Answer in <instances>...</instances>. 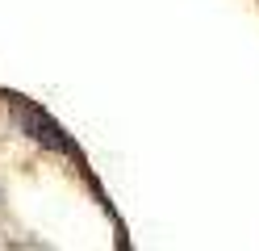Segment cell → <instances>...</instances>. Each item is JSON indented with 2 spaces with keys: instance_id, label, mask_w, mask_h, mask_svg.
<instances>
[{
  "instance_id": "cell-1",
  "label": "cell",
  "mask_w": 259,
  "mask_h": 251,
  "mask_svg": "<svg viewBox=\"0 0 259 251\" xmlns=\"http://www.w3.org/2000/svg\"><path fill=\"white\" fill-rule=\"evenodd\" d=\"M13 117H17V126L29 134L34 142H42V147H51V151H63V155H79L75 151V142L63 134V126L55 122V117H46L38 105H29V100H13Z\"/></svg>"
}]
</instances>
